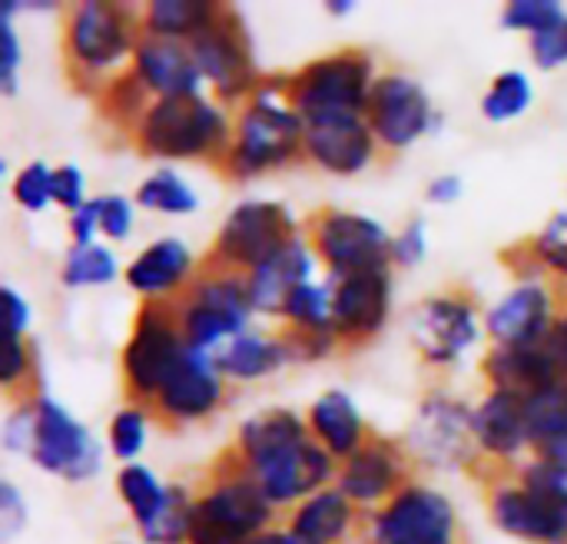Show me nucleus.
<instances>
[{
  "label": "nucleus",
  "instance_id": "nucleus-31",
  "mask_svg": "<svg viewBox=\"0 0 567 544\" xmlns=\"http://www.w3.org/2000/svg\"><path fill=\"white\" fill-rule=\"evenodd\" d=\"M213 359H216L219 372L226 376V382H256V379L282 369L286 362H292V352L282 336L246 332V336L226 342Z\"/></svg>",
  "mask_w": 567,
  "mask_h": 544
},
{
  "label": "nucleus",
  "instance_id": "nucleus-40",
  "mask_svg": "<svg viewBox=\"0 0 567 544\" xmlns=\"http://www.w3.org/2000/svg\"><path fill=\"white\" fill-rule=\"evenodd\" d=\"M193 515H196V499H189V492L183 485H169V502H166L163 515L143 532V542L186 544L189 528H193Z\"/></svg>",
  "mask_w": 567,
  "mask_h": 544
},
{
  "label": "nucleus",
  "instance_id": "nucleus-28",
  "mask_svg": "<svg viewBox=\"0 0 567 544\" xmlns=\"http://www.w3.org/2000/svg\"><path fill=\"white\" fill-rule=\"evenodd\" d=\"M309 435H312L309 422L299 419L292 409H266L243 422L236 435V459L246 465V472H256L276 455H282L286 449L306 442Z\"/></svg>",
  "mask_w": 567,
  "mask_h": 544
},
{
  "label": "nucleus",
  "instance_id": "nucleus-7",
  "mask_svg": "<svg viewBox=\"0 0 567 544\" xmlns=\"http://www.w3.org/2000/svg\"><path fill=\"white\" fill-rule=\"evenodd\" d=\"M272 502L262 485L236 459L219 469L216 482L196 499L186 544H249L272 522Z\"/></svg>",
  "mask_w": 567,
  "mask_h": 544
},
{
  "label": "nucleus",
  "instance_id": "nucleus-46",
  "mask_svg": "<svg viewBox=\"0 0 567 544\" xmlns=\"http://www.w3.org/2000/svg\"><path fill=\"white\" fill-rule=\"evenodd\" d=\"M3 449L17 452V455H30L33 452V439H37V406L33 399L20 402L7 419H3Z\"/></svg>",
  "mask_w": 567,
  "mask_h": 544
},
{
  "label": "nucleus",
  "instance_id": "nucleus-22",
  "mask_svg": "<svg viewBox=\"0 0 567 544\" xmlns=\"http://www.w3.org/2000/svg\"><path fill=\"white\" fill-rule=\"evenodd\" d=\"M555 299L551 289L538 279H525L508 296H502L488 316L485 332L495 346H532L555 329Z\"/></svg>",
  "mask_w": 567,
  "mask_h": 544
},
{
  "label": "nucleus",
  "instance_id": "nucleus-43",
  "mask_svg": "<svg viewBox=\"0 0 567 544\" xmlns=\"http://www.w3.org/2000/svg\"><path fill=\"white\" fill-rule=\"evenodd\" d=\"M522 489H528L532 495H538L542 502L561 509L567 515V469L561 465H551L545 459H535L522 469V479H518Z\"/></svg>",
  "mask_w": 567,
  "mask_h": 544
},
{
  "label": "nucleus",
  "instance_id": "nucleus-18",
  "mask_svg": "<svg viewBox=\"0 0 567 544\" xmlns=\"http://www.w3.org/2000/svg\"><path fill=\"white\" fill-rule=\"evenodd\" d=\"M226 402V376L219 372L209 352L189 349L173 379L163 386L159 399L153 402L156 415L166 425H193L213 415Z\"/></svg>",
  "mask_w": 567,
  "mask_h": 544
},
{
  "label": "nucleus",
  "instance_id": "nucleus-9",
  "mask_svg": "<svg viewBox=\"0 0 567 544\" xmlns=\"http://www.w3.org/2000/svg\"><path fill=\"white\" fill-rule=\"evenodd\" d=\"M409 452L429 469H468L482 455L475 439V409L449 392H432L422 399L412 429H409Z\"/></svg>",
  "mask_w": 567,
  "mask_h": 544
},
{
  "label": "nucleus",
  "instance_id": "nucleus-56",
  "mask_svg": "<svg viewBox=\"0 0 567 544\" xmlns=\"http://www.w3.org/2000/svg\"><path fill=\"white\" fill-rule=\"evenodd\" d=\"M3 299H7V326H10V336L23 339V332L30 329V306H27V299L13 286H3Z\"/></svg>",
  "mask_w": 567,
  "mask_h": 544
},
{
  "label": "nucleus",
  "instance_id": "nucleus-4",
  "mask_svg": "<svg viewBox=\"0 0 567 544\" xmlns=\"http://www.w3.org/2000/svg\"><path fill=\"white\" fill-rule=\"evenodd\" d=\"M375 80L379 76L372 73V57L359 47H346L292 73L289 93L296 113L309 126L342 116H365Z\"/></svg>",
  "mask_w": 567,
  "mask_h": 544
},
{
  "label": "nucleus",
  "instance_id": "nucleus-10",
  "mask_svg": "<svg viewBox=\"0 0 567 544\" xmlns=\"http://www.w3.org/2000/svg\"><path fill=\"white\" fill-rule=\"evenodd\" d=\"M369 544H462L458 512L439 489L409 482L375 512Z\"/></svg>",
  "mask_w": 567,
  "mask_h": 544
},
{
  "label": "nucleus",
  "instance_id": "nucleus-11",
  "mask_svg": "<svg viewBox=\"0 0 567 544\" xmlns=\"http://www.w3.org/2000/svg\"><path fill=\"white\" fill-rule=\"evenodd\" d=\"M309 243L329 276H352L365 269L392 266V236L389 229L362 213L322 209L312 219Z\"/></svg>",
  "mask_w": 567,
  "mask_h": 544
},
{
  "label": "nucleus",
  "instance_id": "nucleus-5",
  "mask_svg": "<svg viewBox=\"0 0 567 544\" xmlns=\"http://www.w3.org/2000/svg\"><path fill=\"white\" fill-rule=\"evenodd\" d=\"M186 352L189 346L176 316V302H143L120 356L126 396L136 406H153Z\"/></svg>",
  "mask_w": 567,
  "mask_h": 544
},
{
  "label": "nucleus",
  "instance_id": "nucleus-17",
  "mask_svg": "<svg viewBox=\"0 0 567 544\" xmlns=\"http://www.w3.org/2000/svg\"><path fill=\"white\" fill-rule=\"evenodd\" d=\"M332 286V332L346 346L375 339L392 309V273L365 269L352 276H329Z\"/></svg>",
  "mask_w": 567,
  "mask_h": 544
},
{
  "label": "nucleus",
  "instance_id": "nucleus-34",
  "mask_svg": "<svg viewBox=\"0 0 567 544\" xmlns=\"http://www.w3.org/2000/svg\"><path fill=\"white\" fill-rule=\"evenodd\" d=\"M136 206L150 209V213H169V216H189L199 206L196 189L176 173V170H156L150 173L140 189H136Z\"/></svg>",
  "mask_w": 567,
  "mask_h": 544
},
{
  "label": "nucleus",
  "instance_id": "nucleus-36",
  "mask_svg": "<svg viewBox=\"0 0 567 544\" xmlns=\"http://www.w3.org/2000/svg\"><path fill=\"white\" fill-rule=\"evenodd\" d=\"M525 412H528V439H532V449H538L542 442H548V439L567 432V379L532 392L525 399Z\"/></svg>",
  "mask_w": 567,
  "mask_h": 544
},
{
  "label": "nucleus",
  "instance_id": "nucleus-14",
  "mask_svg": "<svg viewBox=\"0 0 567 544\" xmlns=\"http://www.w3.org/2000/svg\"><path fill=\"white\" fill-rule=\"evenodd\" d=\"M365 120L382 150L399 153L415 146L439 126V113L425 86L405 73H382L372 86Z\"/></svg>",
  "mask_w": 567,
  "mask_h": 544
},
{
  "label": "nucleus",
  "instance_id": "nucleus-39",
  "mask_svg": "<svg viewBox=\"0 0 567 544\" xmlns=\"http://www.w3.org/2000/svg\"><path fill=\"white\" fill-rule=\"evenodd\" d=\"M100 100H103L106 116H110L113 123H120V126H130L133 133H136L140 120L146 116V110H150V103H153L150 90L140 83V76H136L133 70H126L120 80H113V83L100 93Z\"/></svg>",
  "mask_w": 567,
  "mask_h": 544
},
{
  "label": "nucleus",
  "instance_id": "nucleus-51",
  "mask_svg": "<svg viewBox=\"0 0 567 544\" xmlns=\"http://www.w3.org/2000/svg\"><path fill=\"white\" fill-rule=\"evenodd\" d=\"M30 376H33V359H30L27 339L10 336V342H7V362H3V372H0L3 392L13 396L17 386H23V392H30V389H27V386H30ZM27 399H33V396H27Z\"/></svg>",
  "mask_w": 567,
  "mask_h": 544
},
{
  "label": "nucleus",
  "instance_id": "nucleus-19",
  "mask_svg": "<svg viewBox=\"0 0 567 544\" xmlns=\"http://www.w3.org/2000/svg\"><path fill=\"white\" fill-rule=\"evenodd\" d=\"M409 485V469H405V452L389 442L372 435L352 459L339 465L336 489L359 509L385 505L392 495H399Z\"/></svg>",
  "mask_w": 567,
  "mask_h": 544
},
{
  "label": "nucleus",
  "instance_id": "nucleus-24",
  "mask_svg": "<svg viewBox=\"0 0 567 544\" xmlns=\"http://www.w3.org/2000/svg\"><path fill=\"white\" fill-rule=\"evenodd\" d=\"M498 532L532 544H567V515L522 485H498L488 495Z\"/></svg>",
  "mask_w": 567,
  "mask_h": 544
},
{
  "label": "nucleus",
  "instance_id": "nucleus-2",
  "mask_svg": "<svg viewBox=\"0 0 567 544\" xmlns=\"http://www.w3.org/2000/svg\"><path fill=\"white\" fill-rule=\"evenodd\" d=\"M143 20L126 3L83 0L63 17V57L70 80L80 90L103 93L113 80L133 70Z\"/></svg>",
  "mask_w": 567,
  "mask_h": 544
},
{
  "label": "nucleus",
  "instance_id": "nucleus-25",
  "mask_svg": "<svg viewBox=\"0 0 567 544\" xmlns=\"http://www.w3.org/2000/svg\"><path fill=\"white\" fill-rule=\"evenodd\" d=\"M316 263H319V256H316L312 243L296 236L289 246H282L272 259H266L259 269H252L246 276L252 309L262 316H282L292 292L312 283Z\"/></svg>",
  "mask_w": 567,
  "mask_h": 544
},
{
  "label": "nucleus",
  "instance_id": "nucleus-52",
  "mask_svg": "<svg viewBox=\"0 0 567 544\" xmlns=\"http://www.w3.org/2000/svg\"><path fill=\"white\" fill-rule=\"evenodd\" d=\"M532 57L542 70H555V66H565L567 63V20L532 37Z\"/></svg>",
  "mask_w": 567,
  "mask_h": 544
},
{
  "label": "nucleus",
  "instance_id": "nucleus-53",
  "mask_svg": "<svg viewBox=\"0 0 567 544\" xmlns=\"http://www.w3.org/2000/svg\"><path fill=\"white\" fill-rule=\"evenodd\" d=\"M20 528H27V502L10 482H0V538L10 542Z\"/></svg>",
  "mask_w": 567,
  "mask_h": 544
},
{
  "label": "nucleus",
  "instance_id": "nucleus-1",
  "mask_svg": "<svg viewBox=\"0 0 567 544\" xmlns=\"http://www.w3.org/2000/svg\"><path fill=\"white\" fill-rule=\"evenodd\" d=\"M289 83L292 73L262 76L256 93L243 103L236 116L233 143L219 160V170L229 179H252L292 160H302L306 123L292 106Z\"/></svg>",
  "mask_w": 567,
  "mask_h": 544
},
{
  "label": "nucleus",
  "instance_id": "nucleus-29",
  "mask_svg": "<svg viewBox=\"0 0 567 544\" xmlns=\"http://www.w3.org/2000/svg\"><path fill=\"white\" fill-rule=\"evenodd\" d=\"M306 422H309L312 439H316L336 462L352 459V455L369 442L359 406L352 402V396H346V392H339V389L322 392V396L309 406Z\"/></svg>",
  "mask_w": 567,
  "mask_h": 544
},
{
  "label": "nucleus",
  "instance_id": "nucleus-48",
  "mask_svg": "<svg viewBox=\"0 0 567 544\" xmlns=\"http://www.w3.org/2000/svg\"><path fill=\"white\" fill-rule=\"evenodd\" d=\"M20 37L13 30V17L0 13V90L3 96H13L20 86Z\"/></svg>",
  "mask_w": 567,
  "mask_h": 544
},
{
  "label": "nucleus",
  "instance_id": "nucleus-57",
  "mask_svg": "<svg viewBox=\"0 0 567 544\" xmlns=\"http://www.w3.org/2000/svg\"><path fill=\"white\" fill-rule=\"evenodd\" d=\"M535 455H538V459H545V462H551V465H561V469H567V432L555 435V439H548V442H542V445L535 449Z\"/></svg>",
  "mask_w": 567,
  "mask_h": 544
},
{
  "label": "nucleus",
  "instance_id": "nucleus-8",
  "mask_svg": "<svg viewBox=\"0 0 567 544\" xmlns=\"http://www.w3.org/2000/svg\"><path fill=\"white\" fill-rule=\"evenodd\" d=\"M292 239H296V219L282 203L246 199L236 209H229L213 246V263L249 276Z\"/></svg>",
  "mask_w": 567,
  "mask_h": 544
},
{
  "label": "nucleus",
  "instance_id": "nucleus-13",
  "mask_svg": "<svg viewBox=\"0 0 567 544\" xmlns=\"http://www.w3.org/2000/svg\"><path fill=\"white\" fill-rule=\"evenodd\" d=\"M189 47L203 70V80L213 86L219 103H239L256 93L262 76L256 70L246 27L229 3L216 17V23L206 33H199Z\"/></svg>",
  "mask_w": 567,
  "mask_h": 544
},
{
  "label": "nucleus",
  "instance_id": "nucleus-35",
  "mask_svg": "<svg viewBox=\"0 0 567 544\" xmlns=\"http://www.w3.org/2000/svg\"><path fill=\"white\" fill-rule=\"evenodd\" d=\"M120 276V263L116 253L110 246H70L66 259H63V286L70 289H86V286H110Z\"/></svg>",
  "mask_w": 567,
  "mask_h": 544
},
{
  "label": "nucleus",
  "instance_id": "nucleus-27",
  "mask_svg": "<svg viewBox=\"0 0 567 544\" xmlns=\"http://www.w3.org/2000/svg\"><path fill=\"white\" fill-rule=\"evenodd\" d=\"M475 439H478L482 455H492L498 462L518 459L532 445L525 396L492 389L475 409Z\"/></svg>",
  "mask_w": 567,
  "mask_h": 544
},
{
  "label": "nucleus",
  "instance_id": "nucleus-44",
  "mask_svg": "<svg viewBox=\"0 0 567 544\" xmlns=\"http://www.w3.org/2000/svg\"><path fill=\"white\" fill-rule=\"evenodd\" d=\"M13 199L17 206H23L27 213H40L47 209V203H53V170L40 160L27 163L17 176H13Z\"/></svg>",
  "mask_w": 567,
  "mask_h": 544
},
{
  "label": "nucleus",
  "instance_id": "nucleus-41",
  "mask_svg": "<svg viewBox=\"0 0 567 544\" xmlns=\"http://www.w3.org/2000/svg\"><path fill=\"white\" fill-rule=\"evenodd\" d=\"M565 20V3H558V0H512V3H505V13H502V23L508 30H522L532 37H538Z\"/></svg>",
  "mask_w": 567,
  "mask_h": 544
},
{
  "label": "nucleus",
  "instance_id": "nucleus-16",
  "mask_svg": "<svg viewBox=\"0 0 567 544\" xmlns=\"http://www.w3.org/2000/svg\"><path fill=\"white\" fill-rule=\"evenodd\" d=\"M482 369L492 382V389L532 396L551 382L567 379V326L565 319L555 322V329L532 346H495L485 359Z\"/></svg>",
  "mask_w": 567,
  "mask_h": 544
},
{
  "label": "nucleus",
  "instance_id": "nucleus-20",
  "mask_svg": "<svg viewBox=\"0 0 567 544\" xmlns=\"http://www.w3.org/2000/svg\"><path fill=\"white\" fill-rule=\"evenodd\" d=\"M249 475L262 485L272 505H302L329 482H336L339 469L336 459L309 435L306 442L286 449L282 455H276L272 462H266Z\"/></svg>",
  "mask_w": 567,
  "mask_h": 544
},
{
  "label": "nucleus",
  "instance_id": "nucleus-6",
  "mask_svg": "<svg viewBox=\"0 0 567 544\" xmlns=\"http://www.w3.org/2000/svg\"><path fill=\"white\" fill-rule=\"evenodd\" d=\"M249 283L243 273L216 266V273H199L176 302V316L189 349L216 356L226 342L246 336L252 319Z\"/></svg>",
  "mask_w": 567,
  "mask_h": 544
},
{
  "label": "nucleus",
  "instance_id": "nucleus-49",
  "mask_svg": "<svg viewBox=\"0 0 567 544\" xmlns=\"http://www.w3.org/2000/svg\"><path fill=\"white\" fill-rule=\"evenodd\" d=\"M429 256V229L422 219L405 223L395 236H392V266L412 269Z\"/></svg>",
  "mask_w": 567,
  "mask_h": 544
},
{
  "label": "nucleus",
  "instance_id": "nucleus-42",
  "mask_svg": "<svg viewBox=\"0 0 567 544\" xmlns=\"http://www.w3.org/2000/svg\"><path fill=\"white\" fill-rule=\"evenodd\" d=\"M146 432H150V422H146V412L140 406H126L113 415L110 422V452L113 459H120L123 465H133L146 445Z\"/></svg>",
  "mask_w": 567,
  "mask_h": 544
},
{
  "label": "nucleus",
  "instance_id": "nucleus-38",
  "mask_svg": "<svg viewBox=\"0 0 567 544\" xmlns=\"http://www.w3.org/2000/svg\"><path fill=\"white\" fill-rule=\"evenodd\" d=\"M282 319H289L292 329H299V332L336 336L332 332V286L329 283H309V286L296 289Z\"/></svg>",
  "mask_w": 567,
  "mask_h": 544
},
{
  "label": "nucleus",
  "instance_id": "nucleus-50",
  "mask_svg": "<svg viewBox=\"0 0 567 544\" xmlns=\"http://www.w3.org/2000/svg\"><path fill=\"white\" fill-rule=\"evenodd\" d=\"M53 203L63 206L70 216L90 203V199H86V176H83L80 166L63 163V166L53 170Z\"/></svg>",
  "mask_w": 567,
  "mask_h": 544
},
{
  "label": "nucleus",
  "instance_id": "nucleus-12",
  "mask_svg": "<svg viewBox=\"0 0 567 544\" xmlns=\"http://www.w3.org/2000/svg\"><path fill=\"white\" fill-rule=\"evenodd\" d=\"M37 406V439H33V465L47 475H56L70 485L90 482L103 465V449L90 435L83 422H76L56 399L33 396Z\"/></svg>",
  "mask_w": 567,
  "mask_h": 544
},
{
  "label": "nucleus",
  "instance_id": "nucleus-3",
  "mask_svg": "<svg viewBox=\"0 0 567 544\" xmlns=\"http://www.w3.org/2000/svg\"><path fill=\"white\" fill-rule=\"evenodd\" d=\"M236 123L223 103L199 96L153 100L136 126V146L156 160H223Z\"/></svg>",
  "mask_w": 567,
  "mask_h": 544
},
{
  "label": "nucleus",
  "instance_id": "nucleus-60",
  "mask_svg": "<svg viewBox=\"0 0 567 544\" xmlns=\"http://www.w3.org/2000/svg\"><path fill=\"white\" fill-rule=\"evenodd\" d=\"M565 326H567V316H565Z\"/></svg>",
  "mask_w": 567,
  "mask_h": 544
},
{
  "label": "nucleus",
  "instance_id": "nucleus-54",
  "mask_svg": "<svg viewBox=\"0 0 567 544\" xmlns=\"http://www.w3.org/2000/svg\"><path fill=\"white\" fill-rule=\"evenodd\" d=\"M96 236H100V213H96V199H90L83 209L70 216V239L73 246H93Z\"/></svg>",
  "mask_w": 567,
  "mask_h": 544
},
{
  "label": "nucleus",
  "instance_id": "nucleus-45",
  "mask_svg": "<svg viewBox=\"0 0 567 544\" xmlns=\"http://www.w3.org/2000/svg\"><path fill=\"white\" fill-rule=\"evenodd\" d=\"M528 253L542 269L567 276V213H555L548 219V226L535 236Z\"/></svg>",
  "mask_w": 567,
  "mask_h": 544
},
{
  "label": "nucleus",
  "instance_id": "nucleus-32",
  "mask_svg": "<svg viewBox=\"0 0 567 544\" xmlns=\"http://www.w3.org/2000/svg\"><path fill=\"white\" fill-rule=\"evenodd\" d=\"M223 7L226 3H209V0H153L140 13V20L146 37L193 43L199 33H206L216 23Z\"/></svg>",
  "mask_w": 567,
  "mask_h": 544
},
{
  "label": "nucleus",
  "instance_id": "nucleus-55",
  "mask_svg": "<svg viewBox=\"0 0 567 544\" xmlns=\"http://www.w3.org/2000/svg\"><path fill=\"white\" fill-rule=\"evenodd\" d=\"M462 189H465L462 176H455V173H442V176H435V179L429 183L425 199H429V203H435V206H452L455 199H462Z\"/></svg>",
  "mask_w": 567,
  "mask_h": 544
},
{
  "label": "nucleus",
  "instance_id": "nucleus-59",
  "mask_svg": "<svg viewBox=\"0 0 567 544\" xmlns=\"http://www.w3.org/2000/svg\"><path fill=\"white\" fill-rule=\"evenodd\" d=\"M326 7H329V13H332V17H346V13H352V7H355V3H352V0H329Z\"/></svg>",
  "mask_w": 567,
  "mask_h": 544
},
{
  "label": "nucleus",
  "instance_id": "nucleus-47",
  "mask_svg": "<svg viewBox=\"0 0 567 544\" xmlns=\"http://www.w3.org/2000/svg\"><path fill=\"white\" fill-rule=\"evenodd\" d=\"M96 213H100V236L120 243L133 233V203L120 193L96 196Z\"/></svg>",
  "mask_w": 567,
  "mask_h": 544
},
{
  "label": "nucleus",
  "instance_id": "nucleus-23",
  "mask_svg": "<svg viewBox=\"0 0 567 544\" xmlns=\"http://www.w3.org/2000/svg\"><path fill=\"white\" fill-rule=\"evenodd\" d=\"M133 73L140 76V83L150 90L153 100L199 96V90L206 83L189 43L159 40V37H146V33L136 47Z\"/></svg>",
  "mask_w": 567,
  "mask_h": 544
},
{
  "label": "nucleus",
  "instance_id": "nucleus-58",
  "mask_svg": "<svg viewBox=\"0 0 567 544\" xmlns=\"http://www.w3.org/2000/svg\"><path fill=\"white\" fill-rule=\"evenodd\" d=\"M249 544H302V542L292 535V528H266V532H259V535H256Z\"/></svg>",
  "mask_w": 567,
  "mask_h": 544
},
{
  "label": "nucleus",
  "instance_id": "nucleus-26",
  "mask_svg": "<svg viewBox=\"0 0 567 544\" xmlns=\"http://www.w3.org/2000/svg\"><path fill=\"white\" fill-rule=\"evenodd\" d=\"M123 279L143 302H166V296H176L196 279V259L183 239L163 236L123 269Z\"/></svg>",
  "mask_w": 567,
  "mask_h": 544
},
{
  "label": "nucleus",
  "instance_id": "nucleus-37",
  "mask_svg": "<svg viewBox=\"0 0 567 544\" xmlns=\"http://www.w3.org/2000/svg\"><path fill=\"white\" fill-rule=\"evenodd\" d=\"M532 103H535L532 80L522 70H505L492 80V86L482 100V113L488 123H512V120L525 116Z\"/></svg>",
  "mask_w": 567,
  "mask_h": 544
},
{
  "label": "nucleus",
  "instance_id": "nucleus-21",
  "mask_svg": "<svg viewBox=\"0 0 567 544\" xmlns=\"http://www.w3.org/2000/svg\"><path fill=\"white\" fill-rule=\"evenodd\" d=\"M379 140L365 116H342L306 126L302 160L336 176H355L379 160Z\"/></svg>",
  "mask_w": 567,
  "mask_h": 544
},
{
  "label": "nucleus",
  "instance_id": "nucleus-15",
  "mask_svg": "<svg viewBox=\"0 0 567 544\" xmlns=\"http://www.w3.org/2000/svg\"><path fill=\"white\" fill-rule=\"evenodd\" d=\"M409 332L429 366H455L482 339V319L468 292H442L412 312Z\"/></svg>",
  "mask_w": 567,
  "mask_h": 544
},
{
  "label": "nucleus",
  "instance_id": "nucleus-30",
  "mask_svg": "<svg viewBox=\"0 0 567 544\" xmlns=\"http://www.w3.org/2000/svg\"><path fill=\"white\" fill-rule=\"evenodd\" d=\"M355 525V505L339 489H322L292 512V535L302 544H342Z\"/></svg>",
  "mask_w": 567,
  "mask_h": 544
},
{
  "label": "nucleus",
  "instance_id": "nucleus-33",
  "mask_svg": "<svg viewBox=\"0 0 567 544\" xmlns=\"http://www.w3.org/2000/svg\"><path fill=\"white\" fill-rule=\"evenodd\" d=\"M116 492L126 505V512L133 515L140 535L163 515L166 502H169V485H163L146 465L133 462V465H123L120 475H116Z\"/></svg>",
  "mask_w": 567,
  "mask_h": 544
}]
</instances>
